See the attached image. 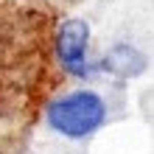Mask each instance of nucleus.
Instances as JSON below:
<instances>
[{
  "mask_svg": "<svg viewBox=\"0 0 154 154\" xmlns=\"http://www.w3.org/2000/svg\"><path fill=\"white\" fill-rule=\"evenodd\" d=\"M104 121V104L95 93H73L51 106V123L65 134H87Z\"/></svg>",
  "mask_w": 154,
  "mask_h": 154,
  "instance_id": "f257e3e1",
  "label": "nucleus"
},
{
  "mask_svg": "<svg viewBox=\"0 0 154 154\" xmlns=\"http://www.w3.org/2000/svg\"><path fill=\"white\" fill-rule=\"evenodd\" d=\"M84 53H87V25L81 20H67L59 28V59H62V65L70 73L81 76L87 70Z\"/></svg>",
  "mask_w": 154,
  "mask_h": 154,
  "instance_id": "f03ea898",
  "label": "nucleus"
}]
</instances>
